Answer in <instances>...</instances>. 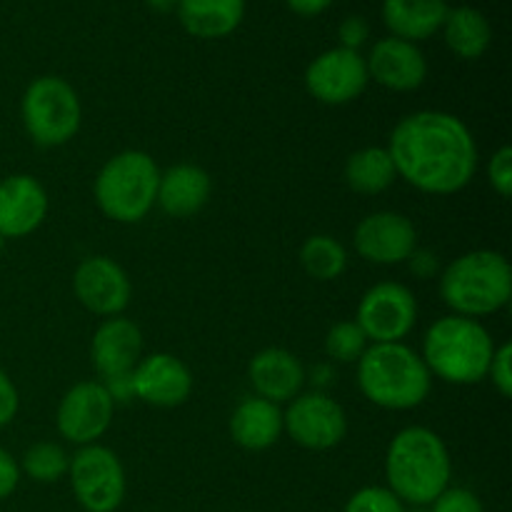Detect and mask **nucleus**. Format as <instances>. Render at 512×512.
I'll use <instances>...</instances> for the list:
<instances>
[{
  "mask_svg": "<svg viewBox=\"0 0 512 512\" xmlns=\"http://www.w3.org/2000/svg\"><path fill=\"white\" fill-rule=\"evenodd\" d=\"M395 173L428 195L468 188L478 170V143L468 125L445 110H418L398 120L388 140Z\"/></svg>",
  "mask_w": 512,
  "mask_h": 512,
  "instance_id": "obj_1",
  "label": "nucleus"
},
{
  "mask_svg": "<svg viewBox=\"0 0 512 512\" xmlns=\"http://www.w3.org/2000/svg\"><path fill=\"white\" fill-rule=\"evenodd\" d=\"M453 463L445 440L425 425L403 428L388 445L385 480L400 503L430 505L450 488Z\"/></svg>",
  "mask_w": 512,
  "mask_h": 512,
  "instance_id": "obj_2",
  "label": "nucleus"
},
{
  "mask_svg": "<svg viewBox=\"0 0 512 512\" xmlns=\"http://www.w3.org/2000/svg\"><path fill=\"white\" fill-rule=\"evenodd\" d=\"M358 388L383 410H413L428 400L433 375L405 343H373L358 360Z\"/></svg>",
  "mask_w": 512,
  "mask_h": 512,
  "instance_id": "obj_3",
  "label": "nucleus"
},
{
  "mask_svg": "<svg viewBox=\"0 0 512 512\" xmlns=\"http://www.w3.org/2000/svg\"><path fill=\"white\" fill-rule=\"evenodd\" d=\"M495 343L480 320L445 315L435 320L423 340V363L430 375L450 385H478L488 378Z\"/></svg>",
  "mask_w": 512,
  "mask_h": 512,
  "instance_id": "obj_4",
  "label": "nucleus"
},
{
  "mask_svg": "<svg viewBox=\"0 0 512 512\" xmlns=\"http://www.w3.org/2000/svg\"><path fill=\"white\" fill-rule=\"evenodd\" d=\"M440 298L463 318H485L512 298V268L498 250H470L440 273Z\"/></svg>",
  "mask_w": 512,
  "mask_h": 512,
  "instance_id": "obj_5",
  "label": "nucleus"
},
{
  "mask_svg": "<svg viewBox=\"0 0 512 512\" xmlns=\"http://www.w3.org/2000/svg\"><path fill=\"white\" fill-rule=\"evenodd\" d=\"M160 168L145 150H123L100 168L93 195L100 213L115 223H140L158 198Z\"/></svg>",
  "mask_w": 512,
  "mask_h": 512,
  "instance_id": "obj_6",
  "label": "nucleus"
},
{
  "mask_svg": "<svg viewBox=\"0 0 512 512\" xmlns=\"http://www.w3.org/2000/svg\"><path fill=\"white\" fill-rule=\"evenodd\" d=\"M20 118L28 138L40 148H60L78 135L83 105L73 85L58 75H40L25 88Z\"/></svg>",
  "mask_w": 512,
  "mask_h": 512,
  "instance_id": "obj_7",
  "label": "nucleus"
},
{
  "mask_svg": "<svg viewBox=\"0 0 512 512\" xmlns=\"http://www.w3.org/2000/svg\"><path fill=\"white\" fill-rule=\"evenodd\" d=\"M70 488L85 512H115L125 498V470L105 445H83L70 458Z\"/></svg>",
  "mask_w": 512,
  "mask_h": 512,
  "instance_id": "obj_8",
  "label": "nucleus"
},
{
  "mask_svg": "<svg viewBox=\"0 0 512 512\" xmlns=\"http://www.w3.org/2000/svg\"><path fill=\"white\" fill-rule=\"evenodd\" d=\"M355 323L373 343H403L418 323V300L413 290L395 280H383L365 290Z\"/></svg>",
  "mask_w": 512,
  "mask_h": 512,
  "instance_id": "obj_9",
  "label": "nucleus"
},
{
  "mask_svg": "<svg viewBox=\"0 0 512 512\" xmlns=\"http://www.w3.org/2000/svg\"><path fill=\"white\" fill-rule=\"evenodd\" d=\"M283 430L298 443L300 448L323 450L335 448L348 435V415L338 400L330 398L323 390L300 393L290 400L283 413Z\"/></svg>",
  "mask_w": 512,
  "mask_h": 512,
  "instance_id": "obj_10",
  "label": "nucleus"
},
{
  "mask_svg": "<svg viewBox=\"0 0 512 512\" xmlns=\"http://www.w3.org/2000/svg\"><path fill=\"white\" fill-rule=\"evenodd\" d=\"M115 403L100 380H83L75 383L68 393L60 398L55 425L60 438L73 445H93L108 433L113 425Z\"/></svg>",
  "mask_w": 512,
  "mask_h": 512,
  "instance_id": "obj_11",
  "label": "nucleus"
},
{
  "mask_svg": "<svg viewBox=\"0 0 512 512\" xmlns=\"http://www.w3.org/2000/svg\"><path fill=\"white\" fill-rule=\"evenodd\" d=\"M368 83V65L358 50H325L305 70V88L323 105L353 103L363 95Z\"/></svg>",
  "mask_w": 512,
  "mask_h": 512,
  "instance_id": "obj_12",
  "label": "nucleus"
},
{
  "mask_svg": "<svg viewBox=\"0 0 512 512\" xmlns=\"http://www.w3.org/2000/svg\"><path fill=\"white\" fill-rule=\"evenodd\" d=\"M353 248L373 265L408 263L410 255L418 250V230L408 215L378 210L355 225Z\"/></svg>",
  "mask_w": 512,
  "mask_h": 512,
  "instance_id": "obj_13",
  "label": "nucleus"
},
{
  "mask_svg": "<svg viewBox=\"0 0 512 512\" xmlns=\"http://www.w3.org/2000/svg\"><path fill=\"white\" fill-rule=\"evenodd\" d=\"M73 293L85 310L100 318H115L133 298L128 273L108 255H90L75 268Z\"/></svg>",
  "mask_w": 512,
  "mask_h": 512,
  "instance_id": "obj_14",
  "label": "nucleus"
},
{
  "mask_svg": "<svg viewBox=\"0 0 512 512\" xmlns=\"http://www.w3.org/2000/svg\"><path fill=\"white\" fill-rule=\"evenodd\" d=\"M133 395L153 408H178L193 393V373L170 353H150L140 358L130 373Z\"/></svg>",
  "mask_w": 512,
  "mask_h": 512,
  "instance_id": "obj_15",
  "label": "nucleus"
},
{
  "mask_svg": "<svg viewBox=\"0 0 512 512\" xmlns=\"http://www.w3.org/2000/svg\"><path fill=\"white\" fill-rule=\"evenodd\" d=\"M48 205V193L33 175L15 173L0 180V238H28L43 225Z\"/></svg>",
  "mask_w": 512,
  "mask_h": 512,
  "instance_id": "obj_16",
  "label": "nucleus"
},
{
  "mask_svg": "<svg viewBox=\"0 0 512 512\" xmlns=\"http://www.w3.org/2000/svg\"><path fill=\"white\" fill-rule=\"evenodd\" d=\"M368 75L393 93L418 90L428 78V60L415 43L400 38H383L373 45L365 58Z\"/></svg>",
  "mask_w": 512,
  "mask_h": 512,
  "instance_id": "obj_17",
  "label": "nucleus"
},
{
  "mask_svg": "<svg viewBox=\"0 0 512 512\" xmlns=\"http://www.w3.org/2000/svg\"><path fill=\"white\" fill-rule=\"evenodd\" d=\"M143 358V333L133 320L115 315L98 325L90 343V360L100 378L130 375Z\"/></svg>",
  "mask_w": 512,
  "mask_h": 512,
  "instance_id": "obj_18",
  "label": "nucleus"
},
{
  "mask_svg": "<svg viewBox=\"0 0 512 512\" xmlns=\"http://www.w3.org/2000/svg\"><path fill=\"white\" fill-rule=\"evenodd\" d=\"M248 378L258 398L270 403H290L303 393L305 368L295 353L285 348H265L248 365Z\"/></svg>",
  "mask_w": 512,
  "mask_h": 512,
  "instance_id": "obj_19",
  "label": "nucleus"
},
{
  "mask_svg": "<svg viewBox=\"0 0 512 512\" xmlns=\"http://www.w3.org/2000/svg\"><path fill=\"white\" fill-rule=\"evenodd\" d=\"M210 193L213 180L208 170L193 163H178L160 173L155 205H160V210L170 218H193L208 205Z\"/></svg>",
  "mask_w": 512,
  "mask_h": 512,
  "instance_id": "obj_20",
  "label": "nucleus"
},
{
  "mask_svg": "<svg viewBox=\"0 0 512 512\" xmlns=\"http://www.w3.org/2000/svg\"><path fill=\"white\" fill-rule=\"evenodd\" d=\"M283 435V410L265 398H245L230 415V438L243 450L273 448Z\"/></svg>",
  "mask_w": 512,
  "mask_h": 512,
  "instance_id": "obj_21",
  "label": "nucleus"
},
{
  "mask_svg": "<svg viewBox=\"0 0 512 512\" xmlns=\"http://www.w3.org/2000/svg\"><path fill=\"white\" fill-rule=\"evenodd\" d=\"M448 10L445 0H385L383 20L393 38L418 43L443 28Z\"/></svg>",
  "mask_w": 512,
  "mask_h": 512,
  "instance_id": "obj_22",
  "label": "nucleus"
},
{
  "mask_svg": "<svg viewBox=\"0 0 512 512\" xmlns=\"http://www.w3.org/2000/svg\"><path fill=\"white\" fill-rule=\"evenodd\" d=\"M178 20L193 38L215 40L233 33L245 15V0H178Z\"/></svg>",
  "mask_w": 512,
  "mask_h": 512,
  "instance_id": "obj_23",
  "label": "nucleus"
},
{
  "mask_svg": "<svg viewBox=\"0 0 512 512\" xmlns=\"http://www.w3.org/2000/svg\"><path fill=\"white\" fill-rule=\"evenodd\" d=\"M440 30H443L448 48L463 60L483 58L493 40V28H490L488 18L470 5L448 10Z\"/></svg>",
  "mask_w": 512,
  "mask_h": 512,
  "instance_id": "obj_24",
  "label": "nucleus"
},
{
  "mask_svg": "<svg viewBox=\"0 0 512 512\" xmlns=\"http://www.w3.org/2000/svg\"><path fill=\"white\" fill-rule=\"evenodd\" d=\"M345 185L358 195H380L395 183L398 173H395L393 158H390L388 148L380 145H370V148H360L345 160L343 170Z\"/></svg>",
  "mask_w": 512,
  "mask_h": 512,
  "instance_id": "obj_25",
  "label": "nucleus"
},
{
  "mask_svg": "<svg viewBox=\"0 0 512 512\" xmlns=\"http://www.w3.org/2000/svg\"><path fill=\"white\" fill-rule=\"evenodd\" d=\"M300 265L313 280L330 283L348 270V250L333 235H313L300 248Z\"/></svg>",
  "mask_w": 512,
  "mask_h": 512,
  "instance_id": "obj_26",
  "label": "nucleus"
},
{
  "mask_svg": "<svg viewBox=\"0 0 512 512\" xmlns=\"http://www.w3.org/2000/svg\"><path fill=\"white\" fill-rule=\"evenodd\" d=\"M70 455L65 453L63 445L58 443H35L25 450L20 470L35 483H58L60 478L68 475Z\"/></svg>",
  "mask_w": 512,
  "mask_h": 512,
  "instance_id": "obj_27",
  "label": "nucleus"
},
{
  "mask_svg": "<svg viewBox=\"0 0 512 512\" xmlns=\"http://www.w3.org/2000/svg\"><path fill=\"white\" fill-rule=\"evenodd\" d=\"M370 340L355 320H340L325 335V355L335 363H358Z\"/></svg>",
  "mask_w": 512,
  "mask_h": 512,
  "instance_id": "obj_28",
  "label": "nucleus"
},
{
  "mask_svg": "<svg viewBox=\"0 0 512 512\" xmlns=\"http://www.w3.org/2000/svg\"><path fill=\"white\" fill-rule=\"evenodd\" d=\"M345 512H405L403 503L395 493L380 485H368L360 488L345 505Z\"/></svg>",
  "mask_w": 512,
  "mask_h": 512,
  "instance_id": "obj_29",
  "label": "nucleus"
},
{
  "mask_svg": "<svg viewBox=\"0 0 512 512\" xmlns=\"http://www.w3.org/2000/svg\"><path fill=\"white\" fill-rule=\"evenodd\" d=\"M488 180L493 185L495 193L500 198H510L512 195V148L503 145L493 153L488 163Z\"/></svg>",
  "mask_w": 512,
  "mask_h": 512,
  "instance_id": "obj_30",
  "label": "nucleus"
},
{
  "mask_svg": "<svg viewBox=\"0 0 512 512\" xmlns=\"http://www.w3.org/2000/svg\"><path fill=\"white\" fill-rule=\"evenodd\" d=\"M430 505V512H485L478 495L468 488H445Z\"/></svg>",
  "mask_w": 512,
  "mask_h": 512,
  "instance_id": "obj_31",
  "label": "nucleus"
},
{
  "mask_svg": "<svg viewBox=\"0 0 512 512\" xmlns=\"http://www.w3.org/2000/svg\"><path fill=\"white\" fill-rule=\"evenodd\" d=\"M488 378L493 380L495 390H498L503 398L512 395V345L503 343L500 348H495L493 360H490Z\"/></svg>",
  "mask_w": 512,
  "mask_h": 512,
  "instance_id": "obj_32",
  "label": "nucleus"
},
{
  "mask_svg": "<svg viewBox=\"0 0 512 512\" xmlns=\"http://www.w3.org/2000/svg\"><path fill=\"white\" fill-rule=\"evenodd\" d=\"M370 35V25L368 20L360 18V15H348V18L340 23L338 38H340V48L348 50H360L365 45Z\"/></svg>",
  "mask_w": 512,
  "mask_h": 512,
  "instance_id": "obj_33",
  "label": "nucleus"
},
{
  "mask_svg": "<svg viewBox=\"0 0 512 512\" xmlns=\"http://www.w3.org/2000/svg\"><path fill=\"white\" fill-rule=\"evenodd\" d=\"M20 408V395L18 388H15L13 380L8 378L5 370H0V428L10 425L18 415Z\"/></svg>",
  "mask_w": 512,
  "mask_h": 512,
  "instance_id": "obj_34",
  "label": "nucleus"
},
{
  "mask_svg": "<svg viewBox=\"0 0 512 512\" xmlns=\"http://www.w3.org/2000/svg\"><path fill=\"white\" fill-rule=\"evenodd\" d=\"M20 483V465L15 463L13 455L0 448V500L10 498Z\"/></svg>",
  "mask_w": 512,
  "mask_h": 512,
  "instance_id": "obj_35",
  "label": "nucleus"
},
{
  "mask_svg": "<svg viewBox=\"0 0 512 512\" xmlns=\"http://www.w3.org/2000/svg\"><path fill=\"white\" fill-rule=\"evenodd\" d=\"M288 8L293 13L305 15V18H313V15H320L323 10H328L333 5V0H285Z\"/></svg>",
  "mask_w": 512,
  "mask_h": 512,
  "instance_id": "obj_36",
  "label": "nucleus"
},
{
  "mask_svg": "<svg viewBox=\"0 0 512 512\" xmlns=\"http://www.w3.org/2000/svg\"><path fill=\"white\" fill-rule=\"evenodd\" d=\"M435 255L430 253H420V250H415L413 255H410V268L415 270V273L420 275V278H430V275L435 273Z\"/></svg>",
  "mask_w": 512,
  "mask_h": 512,
  "instance_id": "obj_37",
  "label": "nucleus"
},
{
  "mask_svg": "<svg viewBox=\"0 0 512 512\" xmlns=\"http://www.w3.org/2000/svg\"><path fill=\"white\" fill-rule=\"evenodd\" d=\"M145 3H148V8L158 10V13H170V10H175L178 0H145Z\"/></svg>",
  "mask_w": 512,
  "mask_h": 512,
  "instance_id": "obj_38",
  "label": "nucleus"
}]
</instances>
